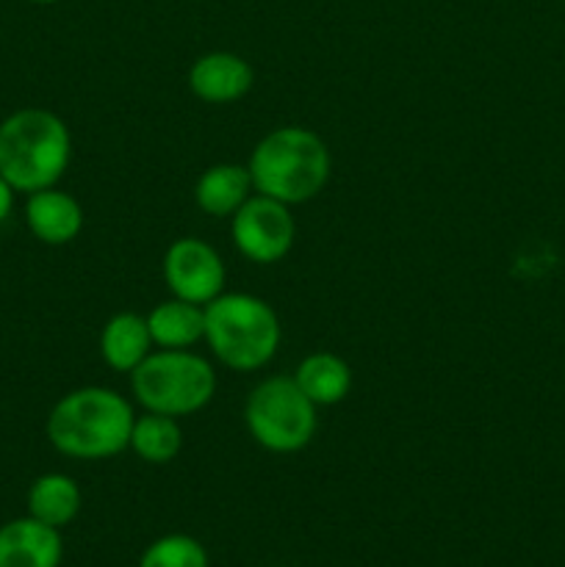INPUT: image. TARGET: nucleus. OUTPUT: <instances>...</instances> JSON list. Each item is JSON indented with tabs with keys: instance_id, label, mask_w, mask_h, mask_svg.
Wrapping results in <instances>:
<instances>
[{
	"instance_id": "10",
	"label": "nucleus",
	"mask_w": 565,
	"mask_h": 567,
	"mask_svg": "<svg viewBox=\"0 0 565 567\" xmlns=\"http://www.w3.org/2000/svg\"><path fill=\"white\" fill-rule=\"evenodd\" d=\"M64 543L59 529L37 518H17L0 526V567H59Z\"/></svg>"
},
{
	"instance_id": "7",
	"label": "nucleus",
	"mask_w": 565,
	"mask_h": 567,
	"mask_svg": "<svg viewBox=\"0 0 565 567\" xmlns=\"http://www.w3.org/2000/svg\"><path fill=\"white\" fill-rule=\"evenodd\" d=\"M230 236L238 252L260 266L286 258L297 238V225L286 203L255 192L236 214L230 216Z\"/></svg>"
},
{
	"instance_id": "4",
	"label": "nucleus",
	"mask_w": 565,
	"mask_h": 567,
	"mask_svg": "<svg viewBox=\"0 0 565 567\" xmlns=\"http://www.w3.org/2000/svg\"><path fill=\"white\" fill-rule=\"evenodd\" d=\"M282 327L275 308L255 293H225L205 305V338L214 358L233 371H258L280 349Z\"/></svg>"
},
{
	"instance_id": "15",
	"label": "nucleus",
	"mask_w": 565,
	"mask_h": 567,
	"mask_svg": "<svg viewBox=\"0 0 565 567\" xmlns=\"http://www.w3.org/2000/svg\"><path fill=\"white\" fill-rule=\"evenodd\" d=\"M147 327L158 349H192L205 338V308L186 299H164L147 313Z\"/></svg>"
},
{
	"instance_id": "20",
	"label": "nucleus",
	"mask_w": 565,
	"mask_h": 567,
	"mask_svg": "<svg viewBox=\"0 0 565 567\" xmlns=\"http://www.w3.org/2000/svg\"><path fill=\"white\" fill-rule=\"evenodd\" d=\"M31 3H42L44 6V3H55V0H31Z\"/></svg>"
},
{
	"instance_id": "18",
	"label": "nucleus",
	"mask_w": 565,
	"mask_h": 567,
	"mask_svg": "<svg viewBox=\"0 0 565 567\" xmlns=\"http://www.w3.org/2000/svg\"><path fill=\"white\" fill-rule=\"evenodd\" d=\"M138 567H208V554L194 537L164 535L144 548Z\"/></svg>"
},
{
	"instance_id": "5",
	"label": "nucleus",
	"mask_w": 565,
	"mask_h": 567,
	"mask_svg": "<svg viewBox=\"0 0 565 567\" xmlns=\"http://www.w3.org/2000/svg\"><path fill=\"white\" fill-rule=\"evenodd\" d=\"M131 388L147 413L183 419L205 410L216 396V371L188 349H158L133 371Z\"/></svg>"
},
{
	"instance_id": "14",
	"label": "nucleus",
	"mask_w": 565,
	"mask_h": 567,
	"mask_svg": "<svg viewBox=\"0 0 565 567\" xmlns=\"http://www.w3.org/2000/svg\"><path fill=\"white\" fill-rule=\"evenodd\" d=\"M294 382L302 388V393L316 408H332V404H341L352 391V369L338 354L314 352L297 365Z\"/></svg>"
},
{
	"instance_id": "13",
	"label": "nucleus",
	"mask_w": 565,
	"mask_h": 567,
	"mask_svg": "<svg viewBox=\"0 0 565 567\" xmlns=\"http://www.w3.org/2000/svg\"><path fill=\"white\" fill-rule=\"evenodd\" d=\"M255 186L249 177L247 166L238 164H214L197 177L194 183V199L203 214L216 216H233L249 197H253Z\"/></svg>"
},
{
	"instance_id": "11",
	"label": "nucleus",
	"mask_w": 565,
	"mask_h": 567,
	"mask_svg": "<svg viewBox=\"0 0 565 567\" xmlns=\"http://www.w3.org/2000/svg\"><path fill=\"white\" fill-rule=\"evenodd\" d=\"M25 225L42 244L64 247L75 241L83 230V208L72 194L59 192L55 186L28 194Z\"/></svg>"
},
{
	"instance_id": "12",
	"label": "nucleus",
	"mask_w": 565,
	"mask_h": 567,
	"mask_svg": "<svg viewBox=\"0 0 565 567\" xmlns=\"http://www.w3.org/2000/svg\"><path fill=\"white\" fill-rule=\"evenodd\" d=\"M153 336H150L147 316L138 313H116L105 321L100 332V354L105 365L116 374H133L153 352Z\"/></svg>"
},
{
	"instance_id": "17",
	"label": "nucleus",
	"mask_w": 565,
	"mask_h": 567,
	"mask_svg": "<svg viewBox=\"0 0 565 567\" xmlns=\"http://www.w3.org/2000/svg\"><path fill=\"white\" fill-rule=\"evenodd\" d=\"M131 449L138 460L150 465H166L181 454L183 449V432L177 419L161 413L136 415L131 430Z\"/></svg>"
},
{
	"instance_id": "3",
	"label": "nucleus",
	"mask_w": 565,
	"mask_h": 567,
	"mask_svg": "<svg viewBox=\"0 0 565 567\" xmlns=\"http://www.w3.org/2000/svg\"><path fill=\"white\" fill-rule=\"evenodd\" d=\"M72 158V136L59 114L20 109L0 122V175L14 192L55 186Z\"/></svg>"
},
{
	"instance_id": "16",
	"label": "nucleus",
	"mask_w": 565,
	"mask_h": 567,
	"mask_svg": "<svg viewBox=\"0 0 565 567\" xmlns=\"http://www.w3.org/2000/svg\"><path fill=\"white\" fill-rule=\"evenodd\" d=\"M83 507L81 487L66 474H42L28 487V515L53 529H64Z\"/></svg>"
},
{
	"instance_id": "2",
	"label": "nucleus",
	"mask_w": 565,
	"mask_h": 567,
	"mask_svg": "<svg viewBox=\"0 0 565 567\" xmlns=\"http://www.w3.org/2000/svg\"><path fill=\"white\" fill-rule=\"evenodd\" d=\"M249 177L258 194L291 205L310 203L325 192L332 172L330 150L319 133L299 125L277 127L255 144Z\"/></svg>"
},
{
	"instance_id": "1",
	"label": "nucleus",
	"mask_w": 565,
	"mask_h": 567,
	"mask_svg": "<svg viewBox=\"0 0 565 567\" xmlns=\"http://www.w3.org/2000/svg\"><path fill=\"white\" fill-rule=\"evenodd\" d=\"M136 413L122 393L111 388H75L53 404L48 415V441L72 460H109L131 446Z\"/></svg>"
},
{
	"instance_id": "9",
	"label": "nucleus",
	"mask_w": 565,
	"mask_h": 567,
	"mask_svg": "<svg viewBox=\"0 0 565 567\" xmlns=\"http://www.w3.org/2000/svg\"><path fill=\"white\" fill-rule=\"evenodd\" d=\"M255 70L247 59L227 50L199 55L188 70V89L194 97L210 105H227L242 100L253 89Z\"/></svg>"
},
{
	"instance_id": "19",
	"label": "nucleus",
	"mask_w": 565,
	"mask_h": 567,
	"mask_svg": "<svg viewBox=\"0 0 565 567\" xmlns=\"http://www.w3.org/2000/svg\"><path fill=\"white\" fill-rule=\"evenodd\" d=\"M11 208H14V188H11L9 181H6V177L0 175V225H3V221L9 219Z\"/></svg>"
},
{
	"instance_id": "6",
	"label": "nucleus",
	"mask_w": 565,
	"mask_h": 567,
	"mask_svg": "<svg viewBox=\"0 0 565 567\" xmlns=\"http://www.w3.org/2000/svg\"><path fill=\"white\" fill-rule=\"evenodd\" d=\"M316 404L294 382V377H269L253 388L244 404L247 432L271 454H297L314 441L319 415Z\"/></svg>"
},
{
	"instance_id": "8",
	"label": "nucleus",
	"mask_w": 565,
	"mask_h": 567,
	"mask_svg": "<svg viewBox=\"0 0 565 567\" xmlns=\"http://www.w3.org/2000/svg\"><path fill=\"white\" fill-rule=\"evenodd\" d=\"M164 282L172 297L186 299L194 305H208L210 299L225 291V264L219 252L203 238L183 236L170 244L164 252Z\"/></svg>"
}]
</instances>
